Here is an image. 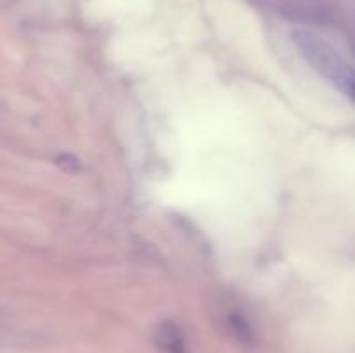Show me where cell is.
I'll use <instances>...</instances> for the list:
<instances>
[{
	"label": "cell",
	"instance_id": "cell-2",
	"mask_svg": "<svg viewBox=\"0 0 355 353\" xmlns=\"http://www.w3.org/2000/svg\"><path fill=\"white\" fill-rule=\"evenodd\" d=\"M158 343L165 353H187L182 336L172 324H163L158 329Z\"/></svg>",
	"mask_w": 355,
	"mask_h": 353
},
{
	"label": "cell",
	"instance_id": "cell-1",
	"mask_svg": "<svg viewBox=\"0 0 355 353\" xmlns=\"http://www.w3.org/2000/svg\"><path fill=\"white\" fill-rule=\"evenodd\" d=\"M295 45L305 61L324 76L335 89L355 100V68L340 54L335 45L307 28H297L291 33Z\"/></svg>",
	"mask_w": 355,
	"mask_h": 353
}]
</instances>
